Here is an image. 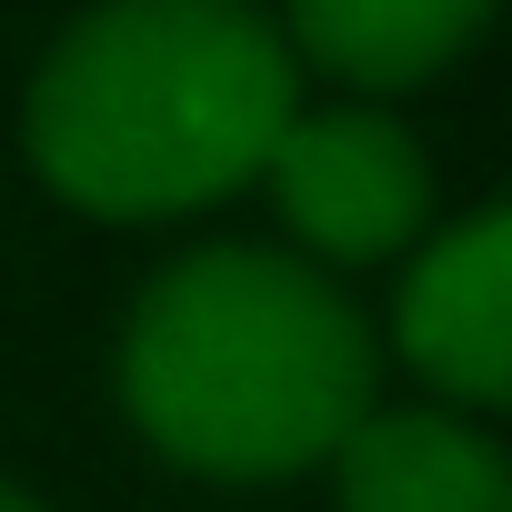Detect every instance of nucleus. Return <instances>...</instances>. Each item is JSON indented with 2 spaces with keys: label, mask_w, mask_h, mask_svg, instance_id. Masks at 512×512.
<instances>
[{
  "label": "nucleus",
  "mask_w": 512,
  "mask_h": 512,
  "mask_svg": "<svg viewBox=\"0 0 512 512\" xmlns=\"http://www.w3.org/2000/svg\"><path fill=\"white\" fill-rule=\"evenodd\" d=\"M292 121V51L251 0H101L31 81V161L71 211L161 221L262 171Z\"/></svg>",
  "instance_id": "1"
},
{
  "label": "nucleus",
  "mask_w": 512,
  "mask_h": 512,
  "mask_svg": "<svg viewBox=\"0 0 512 512\" xmlns=\"http://www.w3.org/2000/svg\"><path fill=\"white\" fill-rule=\"evenodd\" d=\"M121 402L151 452L211 482H272L372 412V332L322 272L221 241L131 302Z\"/></svg>",
  "instance_id": "2"
},
{
  "label": "nucleus",
  "mask_w": 512,
  "mask_h": 512,
  "mask_svg": "<svg viewBox=\"0 0 512 512\" xmlns=\"http://www.w3.org/2000/svg\"><path fill=\"white\" fill-rule=\"evenodd\" d=\"M282 221L322 262H382L432 211V161L402 121L382 111H292L282 141L262 151Z\"/></svg>",
  "instance_id": "3"
},
{
  "label": "nucleus",
  "mask_w": 512,
  "mask_h": 512,
  "mask_svg": "<svg viewBox=\"0 0 512 512\" xmlns=\"http://www.w3.org/2000/svg\"><path fill=\"white\" fill-rule=\"evenodd\" d=\"M402 362L452 402L512 392V221L472 211L402 282Z\"/></svg>",
  "instance_id": "4"
},
{
  "label": "nucleus",
  "mask_w": 512,
  "mask_h": 512,
  "mask_svg": "<svg viewBox=\"0 0 512 512\" xmlns=\"http://www.w3.org/2000/svg\"><path fill=\"white\" fill-rule=\"evenodd\" d=\"M342 512H512V472L472 422L442 412H382L342 442Z\"/></svg>",
  "instance_id": "5"
},
{
  "label": "nucleus",
  "mask_w": 512,
  "mask_h": 512,
  "mask_svg": "<svg viewBox=\"0 0 512 512\" xmlns=\"http://www.w3.org/2000/svg\"><path fill=\"white\" fill-rule=\"evenodd\" d=\"M482 21H492V0H292L302 51L332 81H362V91L432 81Z\"/></svg>",
  "instance_id": "6"
},
{
  "label": "nucleus",
  "mask_w": 512,
  "mask_h": 512,
  "mask_svg": "<svg viewBox=\"0 0 512 512\" xmlns=\"http://www.w3.org/2000/svg\"><path fill=\"white\" fill-rule=\"evenodd\" d=\"M0 512H41V502H31V492H11V482H0Z\"/></svg>",
  "instance_id": "7"
}]
</instances>
